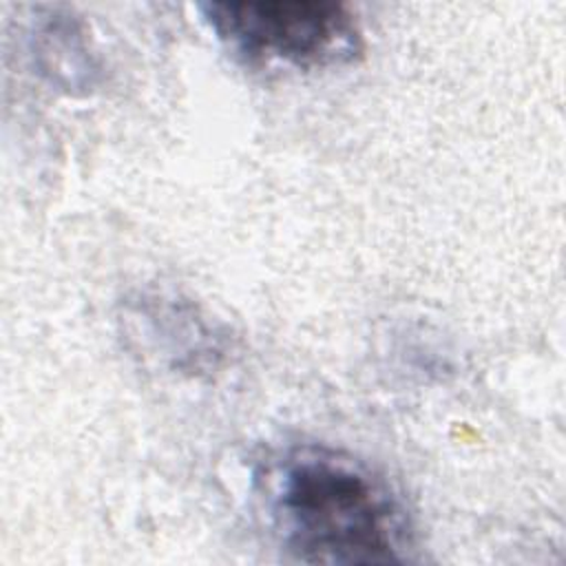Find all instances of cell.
Segmentation results:
<instances>
[{
  "instance_id": "4",
  "label": "cell",
  "mask_w": 566,
  "mask_h": 566,
  "mask_svg": "<svg viewBox=\"0 0 566 566\" xmlns=\"http://www.w3.org/2000/svg\"><path fill=\"white\" fill-rule=\"evenodd\" d=\"M38 55L44 60L42 69L55 73L66 86H73L71 71L77 73L82 86L91 84L93 60L84 40L82 24L71 13H53L38 31Z\"/></svg>"
},
{
  "instance_id": "2",
  "label": "cell",
  "mask_w": 566,
  "mask_h": 566,
  "mask_svg": "<svg viewBox=\"0 0 566 566\" xmlns=\"http://www.w3.org/2000/svg\"><path fill=\"white\" fill-rule=\"evenodd\" d=\"M210 31L248 62L340 66L363 53L356 15L334 0H245L199 7Z\"/></svg>"
},
{
  "instance_id": "3",
  "label": "cell",
  "mask_w": 566,
  "mask_h": 566,
  "mask_svg": "<svg viewBox=\"0 0 566 566\" xmlns=\"http://www.w3.org/2000/svg\"><path fill=\"white\" fill-rule=\"evenodd\" d=\"M119 323L144 356L172 374H212L232 349L228 329L177 292L139 290L126 296Z\"/></svg>"
},
{
  "instance_id": "1",
  "label": "cell",
  "mask_w": 566,
  "mask_h": 566,
  "mask_svg": "<svg viewBox=\"0 0 566 566\" xmlns=\"http://www.w3.org/2000/svg\"><path fill=\"white\" fill-rule=\"evenodd\" d=\"M259 497L279 546L305 564H391L416 551L402 493L343 449L298 444L259 475Z\"/></svg>"
}]
</instances>
